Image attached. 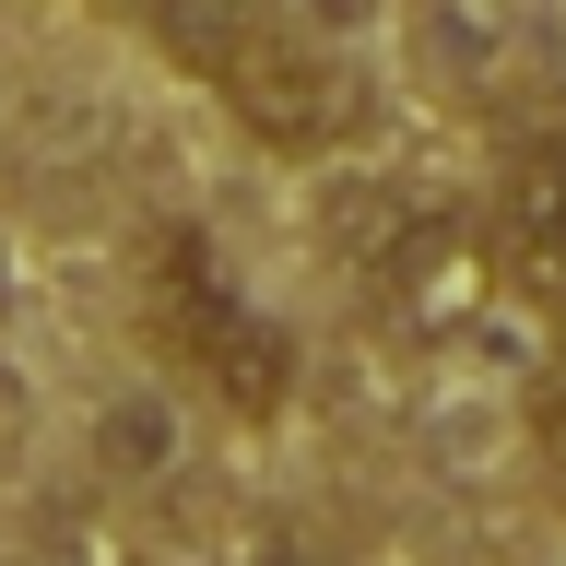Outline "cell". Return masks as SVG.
I'll list each match as a JSON object with an SVG mask.
<instances>
[{"label":"cell","mask_w":566,"mask_h":566,"mask_svg":"<svg viewBox=\"0 0 566 566\" xmlns=\"http://www.w3.org/2000/svg\"><path fill=\"white\" fill-rule=\"evenodd\" d=\"M354 283H366L378 331H401V343H472V331H495V307L520 295L495 224H472V212H449V201H389L378 224L354 237Z\"/></svg>","instance_id":"2"},{"label":"cell","mask_w":566,"mask_h":566,"mask_svg":"<svg viewBox=\"0 0 566 566\" xmlns=\"http://www.w3.org/2000/svg\"><path fill=\"white\" fill-rule=\"evenodd\" d=\"M531 472H543V495L566 507V366L531 389Z\"/></svg>","instance_id":"6"},{"label":"cell","mask_w":566,"mask_h":566,"mask_svg":"<svg viewBox=\"0 0 566 566\" xmlns=\"http://www.w3.org/2000/svg\"><path fill=\"white\" fill-rule=\"evenodd\" d=\"M237 566H331V555H318L307 531H283V520H260V531H248V543H237Z\"/></svg>","instance_id":"7"},{"label":"cell","mask_w":566,"mask_h":566,"mask_svg":"<svg viewBox=\"0 0 566 566\" xmlns=\"http://www.w3.org/2000/svg\"><path fill=\"white\" fill-rule=\"evenodd\" d=\"M201 95L224 106L260 154H295V166H318V154H343V142L366 130V95H354L343 48L318 24H295L283 0H260V12L224 35V60L201 71Z\"/></svg>","instance_id":"3"},{"label":"cell","mask_w":566,"mask_h":566,"mask_svg":"<svg viewBox=\"0 0 566 566\" xmlns=\"http://www.w3.org/2000/svg\"><path fill=\"white\" fill-rule=\"evenodd\" d=\"M495 248H507V272L520 295L566 331V142H531L507 189H495Z\"/></svg>","instance_id":"4"},{"label":"cell","mask_w":566,"mask_h":566,"mask_svg":"<svg viewBox=\"0 0 566 566\" xmlns=\"http://www.w3.org/2000/svg\"><path fill=\"white\" fill-rule=\"evenodd\" d=\"M24 566H130V531L95 520V507H48L24 531Z\"/></svg>","instance_id":"5"},{"label":"cell","mask_w":566,"mask_h":566,"mask_svg":"<svg viewBox=\"0 0 566 566\" xmlns=\"http://www.w3.org/2000/svg\"><path fill=\"white\" fill-rule=\"evenodd\" d=\"M0 307H12V283H0Z\"/></svg>","instance_id":"8"},{"label":"cell","mask_w":566,"mask_h":566,"mask_svg":"<svg viewBox=\"0 0 566 566\" xmlns=\"http://www.w3.org/2000/svg\"><path fill=\"white\" fill-rule=\"evenodd\" d=\"M142 354L166 366L189 401H212L224 424H283L295 413V331L237 283L212 224H166L142 248Z\"/></svg>","instance_id":"1"}]
</instances>
